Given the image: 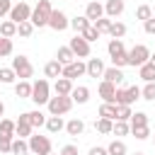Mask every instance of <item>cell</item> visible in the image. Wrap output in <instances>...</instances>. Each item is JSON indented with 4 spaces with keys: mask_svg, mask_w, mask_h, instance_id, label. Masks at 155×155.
Masks as SVG:
<instances>
[{
    "mask_svg": "<svg viewBox=\"0 0 155 155\" xmlns=\"http://www.w3.org/2000/svg\"><path fill=\"white\" fill-rule=\"evenodd\" d=\"M99 119L116 121V104H102V107H99Z\"/></svg>",
    "mask_w": 155,
    "mask_h": 155,
    "instance_id": "obj_31",
    "label": "cell"
},
{
    "mask_svg": "<svg viewBox=\"0 0 155 155\" xmlns=\"http://www.w3.org/2000/svg\"><path fill=\"white\" fill-rule=\"evenodd\" d=\"M0 136H15V121L10 119H0Z\"/></svg>",
    "mask_w": 155,
    "mask_h": 155,
    "instance_id": "obj_37",
    "label": "cell"
},
{
    "mask_svg": "<svg viewBox=\"0 0 155 155\" xmlns=\"http://www.w3.org/2000/svg\"><path fill=\"white\" fill-rule=\"evenodd\" d=\"M46 107H48L51 116H63V114H68V111L73 109V99H70V97H61V94H56V97L48 99Z\"/></svg>",
    "mask_w": 155,
    "mask_h": 155,
    "instance_id": "obj_4",
    "label": "cell"
},
{
    "mask_svg": "<svg viewBox=\"0 0 155 155\" xmlns=\"http://www.w3.org/2000/svg\"><path fill=\"white\" fill-rule=\"evenodd\" d=\"M85 17H87L90 22H97L99 17H104V5H102V2H97V0L87 2V7H85Z\"/></svg>",
    "mask_w": 155,
    "mask_h": 155,
    "instance_id": "obj_14",
    "label": "cell"
},
{
    "mask_svg": "<svg viewBox=\"0 0 155 155\" xmlns=\"http://www.w3.org/2000/svg\"><path fill=\"white\" fill-rule=\"evenodd\" d=\"M97 92H99V97L104 99V104H114V94H116V85H111V82H107V80H102V82H99V87H97Z\"/></svg>",
    "mask_w": 155,
    "mask_h": 155,
    "instance_id": "obj_12",
    "label": "cell"
},
{
    "mask_svg": "<svg viewBox=\"0 0 155 155\" xmlns=\"http://www.w3.org/2000/svg\"><path fill=\"white\" fill-rule=\"evenodd\" d=\"M131 107H116V121H128L131 119Z\"/></svg>",
    "mask_w": 155,
    "mask_h": 155,
    "instance_id": "obj_46",
    "label": "cell"
},
{
    "mask_svg": "<svg viewBox=\"0 0 155 155\" xmlns=\"http://www.w3.org/2000/svg\"><path fill=\"white\" fill-rule=\"evenodd\" d=\"M2 114H5V104L0 102V116H2Z\"/></svg>",
    "mask_w": 155,
    "mask_h": 155,
    "instance_id": "obj_54",
    "label": "cell"
},
{
    "mask_svg": "<svg viewBox=\"0 0 155 155\" xmlns=\"http://www.w3.org/2000/svg\"><path fill=\"white\" fill-rule=\"evenodd\" d=\"M29 155H34V153H29Z\"/></svg>",
    "mask_w": 155,
    "mask_h": 155,
    "instance_id": "obj_58",
    "label": "cell"
},
{
    "mask_svg": "<svg viewBox=\"0 0 155 155\" xmlns=\"http://www.w3.org/2000/svg\"><path fill=\"white\" fill-rule=\"evenodd\" d=\"M136 99H140V87H136V85H131V87H126V104L131 107Z\"/></svg>",
    "mask_w": 155,
    "mask_h": 155,
    "instance_id": "obj_40",
    "label": "cell"
},
{
    "mask_svg": "<svg viewBox=\"0 0 155 155\" xmlns=\"http://www.w3.org/2000/svg\"><path fill=\"white\" fill-rule=\"evenodd\" d=\"M87 75L90 78H102V73H104V63H102V58H87Z\"/></svg>",
    "mask_w": 155,
    "mask_h": 155,
    "instance_id": "obj_17",
    "label": "cell"
},
{
    "mask_svg": "<svg viewBox=\"0 0 155 155\" xmlns=\"http://www.w3.org/2000/svg\"><path fill=\"white\" fill-rule=\"evenodd\" d=\"M7 17H10V22H15V24H22V22H29V17H31V7H29V2H24V0H19V2H15Z\"/></svg>",
    "mask_w": 155,
    "mask_h": 155,
    "instance_id": "obj_6",
    "label": "cell"
},
{
    "mask_svg": "<svg viewBox=\"0 0 155 155\" xmlns=\"http://www.w3.org/2000/svg\"><path fill=\"white\" fill-rule=\"evenodd\" d=\"M56 61H58L61 65H68V63L75 61V56H73V51H70L68 46H61V48L56 51Z\"/></svg>",
    "mask_w": 155,
    "mask_h": 155,
    "instance_id": "obj_22",
    "label": "cell"
},
{
    "mask_svg": "<svg viewBox=\"0 0 155 155\" xmlns=\"http://www.w3.org/2000/svg\"><path fill=\"white\" fill-rule=\"evenodd\" d=\"M143 29H145L148 34H155V15H153L150 19H145V22H143Z\"/></svg>",
    "mask_w": 155,
    "mask_h": 155,
    "instance_id": "obj_50",
    "label": "cell"
},
{
    "mask_svg": "<svg viewBox=\"0 0 155 155\" xmlns=\"http://www.w3.org/2000/svg\"><path fill=\"white\" fill-rule=\"evenodd\" d=\"M102 78H104L107 82H111V85H121L126 75H124V70H121V68H114V65H111V68H104Z\"/></svg>",
    "mask_w": 155,
    "mask_h": 155,
    "instance_id": "obj_15",
    "label": "cell"
},
{
    "mask_svg": "<svg viewBox=\"0 0 155 155\" xmlns=\"http://www.w3.org/2000/svg\"><path fill=\"white\" fill-rule=\"evenodd\" d=\"M107 51H109V56H111V58H114V56H119V53H126V48H124V41H121V39H109Z\"/></svg>",
    "mask_w": 155,
    "mask_h": 155,
    "instance_id": "obj_27",
    "label": "cell"
},
{
    "mask_svg": "<svg viewBox=\"0 0 155 155\" xmlns=\"http://www.w3.org/2000/svg\"><path fill=\"white\" fill-rule=\"evenodd\" d=\"M27 145H29V153H34V155H48L51 153V138L48 136H29L27 138Z\"/></svg>",
    "mask_w": 155,
    "mask_h": 155,
    "instance_id": "obj_3",
    "label": "cell"
},
{
    "mask_svg": "<svg viewBox=\"0 0 155 155\" xmlns=\"http://www.w3.org/2000/svg\"><path fill=\"white\" fill-rule=\"evenodd\" d=\"M124 0H107L104 2V17H109V19H116L121 12H124Z\"/></svg>",
    "mask_w": 155,
    "mask_h": 155,
    "instance_id": "obj_13",
    "label": "cell"
},
{
    "mask_svg": "<svg viewBox=\"0 0 155 155\" xmlns=\"http://www.w3.org/2000/svg\"><path fill=\"white\" fill-rule=\"evenodd\" d=\"M138 75H140L145 82H155V65H153V63L140 65V68H138Z\"/></svg>",
    "mask_w": 155,
    "mask_h": 155,
    "instance_id": "obj_30",
    "label": "cell"
},
{
    "mask_svg": "<svg viewBox=\"0 0 155 155\" xmlns=\"http://www.w3.org/2000/svg\"><path fill=\"white\" fill-rule=\"evenodd\" d=\"M148 58H150V48H148V46H143V44H136V46L128 51V65H133V68L145 65V63H148Z\"/></svg>",
    "mask_w": 155,
    "mask_h": 155,
    "instance_id": "obj_7",
    "label": "cell"
},
{
    "mask_svg": "<svg viewBox=\"0 0 155 155\" xmlns=\"http://www.w3.org/2000/svg\"><path fill=\"white\" fill-rule=\"evenodd\" d=\"M48 155H53V153H48Z\"/></svg>",
    "mask_w": 155,
    "mask_h": 155,
    "instance_id": "obj_57",
    "label": "cell"
},
{
    "mask_svg": "<svg viewBox=\"0 0 155 155\" xmlns=\"http://www.w3.org/2000/svg\"><path fill=\"white\" fill-rule=\"evenodd\" d=\"M140 99L155 102V82H145V87L140 90Z\"/></svg>",
    "mask_w": 155,
    "mask_h": 155,
    "instance_id": "obj_43",
    "label": "cell"
},
{
    "mask_svg": "<svg viewBox=\"0 0 155 155\" xmlns=\"http://www.w3.org/2000/svg\"><path fill=\"white\" fill-rule=\"evenodd\" d=\"M153 143H155V136H153Z\"/></svg>",
    "mask_w": 155,
    "mask_h": 155,
    "instance_id": "obj_56",
    "label": "cell"
},
{
    "mask_svg": "<svg viewBox=\"0 0 155 155\" xmlns=\"http://www.w3.org/2000/svg\"><path fill=\"white\" fill-rule=\"evenodd\" d=\"M150 17H153V7H150V5H138V7H136V19L145 22V19H150Z\"/></svg>",
    "mask_w": 155,
    "mask_h": 155,
    "instance_id": "obj_35",
    "label": "cell"
},
{
    "mask_svg": "<svg viewBox=\"0 0 155 155\" xmlns=\"http://www.w3.org/2000/svg\"><path fill=\"white\" fill-rule=\"evenodd\" d=\"M107 153H109V155H126V153H128V148H126V143H124V140L114 138V140L107 145Z\"/></svg>",
    "mask_w": 155,
    "mask_h": 155,
    "instance_id": "obj_26",
    "label": "cell"
},
{
    "mask_svg": "<svg viewBox=\"0 0 155 155\" xmlns=\"http://www.w3.org/2000/svg\"><path fill=\"white\" fill-rule=\"evenodd\" d=\"M27 119H29L31 128H39V126H44V124H46V116H44L39 109H34V111H27Z\"/></svg>",
    "mask_w": 155,
    "mask_h": 155,
    "instance_id": "obj_28",
    "label": "cell"
},
{
    "mask_svg": "<svg viewBox=\"0 0 155 155\" xmlns=\"http://www.w3.org/2000/svg\"><path fill=\"white\" fill-rule=\"evenodd\" d=\"M12 150V138L10 136H0V153H10Z\"/></svg>",
    "mask_w": 155,
    "mask_h": 155,
    "instance_id": "obj_48",
    "label": "cell"
},
{
    "mask_svg": "<svg viewBox=\"0 0 155 155\" xmlns=\"http://www.w3.org/2000/svg\"><path fill=\"white\" fill-rule=\"evenodd\" d=\"M124 34H126V24H124V22H114V19H111V27H109V36H111V39H121Z\"/></svg>",
    "mask_w": 155,
    "mask_h": 155,
    "instance_id": "obj_33",
    "label": "cell"
},
{
    "mask_svg": "<svg viewBox=\"0 0 155 155\" xmlns=\"http://www.w3.org/2000/svg\"><path fill=\"white\" fill-rule=\"evenodd\" d=\"M65 131H68V136H80L85 131V121L82 119H70L65 124Z\"/></svg>",
    "mask_w": 155,
    "mask_h": 155,
    "instance_id": "obj_25",
    "label": "cell"
},
{
    "mask_svg": "<svg viewBox=\"0 0 155 155\" xmlns=\"http://www.w3.org/2000/svg\"><path fill=\"white\" fill-rule=\"evenodd\" d=\"M12 51H15V46H12V39H5V36H0V58H7V56H12Z\"/></svg>",
    "mask_w": 155,
    "mask_h": 155,
    "instance_id": "obj_34",
    "label": "cell"
},
{
    "mask_svg": "<svg viewBox=\"0 0 155 155\" xmlns=\"http://www.w3.org/2000/svg\"><path fill=\"white\" fill-rule=\"evenodd\" d=\"M12 155H29V145H27V140L24 138H17V140H12V150H10Z\"/></svg>",
    "mask_w": 155,
    "mask_h": 155,
    "instance_id": "obj_32",
    "label": "cell"
},
{
    "mask_svg": "<svg viewBox=\"0 0 155 155\" xmlns=\"http://www.w3.org/2000/svg\"><path fill=\"white\" fill-rule=\"evenodd\" d=\"M48 27H51L53 31H65V29L70 27V19H68V15H65L63 10H53V12H51V19H48Z\"/></svg>",
    "mask_w": 155,
    "mask_h": 155,
    "instance_id": "obj_10",
    "label": "cell"
},
{
    "mask_svg": "<svg viewBox=\"0 0 155 155\" xmlns=\"http://www.w3.org/2000/svg\"><path fill=\"white\" fill-rule=\"evenodd\" d=\"M31 124H29V119H27V111L24 114H19V119L15 121V136L17 138H29L31 136Z\"/></svg>",
    "mask_w": 155,
    "mask_h": 155,
    "instance_id": "obj_11",
    "label": "cell"
},
{
    "mask_svg": "<svg viewBox=\"0 0 155 155\" xmlns=\"http://www.w3.org/2000/svg\"><path fill=\"white\" fill-rule=\"evenodd\" d=\"M15 78H17V75H15L12 68H0V82H2V85H12Z\"/></svg>",
    "mask_w": 155,
    "mask_h": 155,
    "instance_id": "obj_42",
    "label": "cell"
},
{
    "mask_svg": "<svg viewBox=\"0 0 155 155\" xmlns=\"http://www.w3.org/2000/svg\"><path fill=\"white\" fill-rule=\"evenodd\" d=\"M87 155H109V153H107V148L94 145V148H90V153H87Z\"/></svg>",
    "mask_w": 155,
    "mask_h": 155,
    "instance_id": "obj_52",
    "label": "cell"
},
{
    "mask_svg": "<svg viewBox=\"0 0 155 155\" xmlns=\"http://www.w3.org/2000/svg\"><path fill=\"white\" fill-rule=\"evenodd\" d=\"M131 133H133L136 140H145V138L150 136V128H148V126H143V128H131Z\"/></svg>",
    "mask_w": 155,
    "mask_h": 155,
    "instance_id": "obj_47",
    "label": "cell"
},
{
    "mask_svg": "<svg viewBox=\"0 0 155 155\" xmlns=\"http://www.w3.org/2000/svg\"><path fill=\"white\" fill-rule=\"evenodd\" d=\"M128 126H131V128H143V126H148V114H145V111H136V114H131Z\"/></svg>",
    "mask_w": 155,
    "mask_h": 155,
    "instance_id": "obj_23",
    "label": "cell"
},
{
    "mask_svg": "<svg viewBox=\"0 0 155 155\" xmlns=\"http://www.w3.org/2000/svg\"><path fill=\"white\" fill-rule=\"evenodd\" d=\"M94 128H97L99 133H111L114 121H109V119H97V121H94Z\"/></svg>",
    "mask_w": 155,
    "mask_h": 155,
    "instance_id": "obj_41",
    "label": "cell"
},
{
    "mask_svg": "<svg viewBox=\"0 0 155 155\" xmlns=\"http://www.w3.org/2000/svg\"><path fill=\"white\" fill-rule=\"evenodd\" d=\"M73 80H68V78H58L56 82H53V92L56 94H61V97H70V92H73Z\"/></svg>",
    "mask_w": 155,
    "mask_h": 155,
    "instance_id": "obj_16",
    "label": "cell"
},
{
    "mask_svg": "<svg viewBox=\"0 0 155 155\" xmlns=\"http://www.w3.org/2000/svg\"><path fill=\"white\" fill-rule=\"evenodd\" d=\"M61 155H78V145H73V143L63 145V148H61Z\"/></svg>",
    "mask_w": 155,
    "mask_h": 155,
    "instance_id": "obj_51",
    "label": "cell"
},
{
    "mask_svg": "<svg viewBox=\"0 0 155 155\" xmlns=\"http://www.w3.org/2000/svg\"><path fill=\"white\" fill-rule=\"evenodd\" d=\"M17 34L24 36V39H29V36L34 34V24H31V22H22V24H17Z\"/></svg>",
    "mask_w": 155,
    "mask_h": 155,
    "instance_id": "obj_44",
    "label": "cell"
},
{
    "mask_svg": "<svg viewBox=\"0 0 155 155\" xmlns=\"http://www.w3.org/2000/svg\"><path fill=\"white\" fill-rule=\"evenodd\" d=\"M133 155H145V153H133Z\"/></svg>",
    "mask_w": 155,
    "mask_h": 155,
    "instance_id": "obj_55",
    "label": "cell"
},
{
    "mask_svg": "<svg viewBox=\"0 0 155 155\" xmlns=\"http://www.w3.org/2000/svg\"><path fill=\"white\" fill-rule=\"evenodd\" d=\"M12 70H15V75H17L19 80H29V78L34 75V65L29 63L27 56H15V58H12Z\"/></svg>",
    "mask_w": 155,
    "mask_h": 155,
    "instance_id": "obj_5",
    "label": "cell"
},
{
    "mask_svg": "<svg viewBox=\"0 0 155 155\" xmlns=\"http://www.w3.org/2000/svg\"><path fill=\"white\" fill-rule=\"evenodd\" d=\"M15 94H17L19 99H29V97H31V82H29V80H19V82L15 85Z\"/></svg>",
    "mask_w": 155,
    "mask_h": 155,
    "instance_id": "obj_20",
    "label": "cell"
},
{
    "mask_svg": "<svg viewBox=\"0 0 155 155\" xmlns=\"http://www.w3.org/2000/svg\"><path fill=\"white\" fill-rule=\"evenodd\" d=\"M90 24H92V22H90L85 15H78V17H73V19H70V27L75 29V34H82V31H85Z\"/></svg>",
    "mask_w": 155,
    "mask_h": 155,
    "instance_id": "obj_21",
    "label": "cell"
},
{
    "mask_svg": "<svg viewBox=\"0 0 155 155\" xmlns=\"http://www.w3.org/2000/svg\"><path fill=\"white\" fill-rule=\"evenodd\" d=\"M51 12H53L51 0H39L36 7H31V17H29V22L34 24V29H36V27H39V29H41V27H48Z\"/></svg>",
    "mask_w": 155,
    "mask_h": 155,
    "instance_id": "obj_1",
    "label": "cell"
},
{
    "mask_svg": "<svg viewBox=\"0 0 155 155\" xmlns=\"http://www.w3.org/2000/svg\"><path fill=\"white\" fill-rule=\"evenodd\" d=\"M111 133H114V136H128V133H131V126H128V121H114V128H111Z\"/></svg>",
    "mask_w": 155,
    "mask_h": 155,
    "instance_id": "obj_36",
    "label": "cell"
},
{
    "mask_svg": "<svg viewBox=\"0 0 155 155\" xmlns=\"http://www.w3.org/2000/svg\"><path fill=\"white\" fill-rule=\"evenodd\" d=\"M44 126L48 128V133H61V131L65 128V124H63V119H61V116H48Z\"/></svg>",
    "mask_w": 155,
    "mask_h": 155,
    "instance_id": "obj_24",
    "label": "cell"
},
{
    "mask_svg": "<svg viewBox=\"0 0 155 155\" xmlns=\"http://www.w3.org/2000/svg\"><path fill=\"white\" fill-rule=\"evenodd\" d=\"M10 10H12V0H0V19L10 15Z\"/></svg>",
    "mask_w": 155,
    "mask_h": 155,
    "instance_id": "obj_49",
    "label": "cell"
},
{
    "mask_svg": "<svg viewBox=\"0 0 155 155\" xmlns=\"http://www.w3.org/2000/svg\"><path fill=\"white\" fill-rule=\"evenodd\" d=\"M68 48L73 51V56H75V58H87V56H90V51H92V48H90V44H87L80 34H75V36L70 39Z\"/></svg>",
    "mask_w": 155,
    "mask_h": 155,
    "instance_id": "obj_8",
    "label": "cell"
},
{
    "mask_svg": "<svg viewBox=\"0 0 155 155\" xmlns=\"http://www.w3.org/2000/svg\"><path fill=\"white\" fill-rule=\"evenodd\" d=\"M80 75H87V65L80 61V58H75L73 63H68V65H63V75L61 78H68V80H75V78H80Z\"/></svg>",
    "mask_w": 155,
    "mask_h": 155,
    "instance_id": "obj_9",
    "label": "cell"
},
{
    "mask_svg": "<svg viewBox=\"0 0 155 155\" xmlns=\"http://www.w3.org/2000/svg\"><path fill=\"white\" fill-rule=\"evenodd\" d=\"M44 75H46V78H53V80H58V78L63 75V65H61V63L53 58V61H48V63L44 65Z\"/></svg>",
    "mask_w": 155,
    "mask_h": 155,
    "instance_id": "obj_18",
    "label": "cell"
},
{
    "mask_svg": "<svg viewBox=\"0 0 155 155\" xmlns=\"http://www.w3.org/2000/svg\"><path fill=\"white\" fill-rule=\"evenodd\" d=\"M36 107H44V104H48V99H51V85H48V80H44V78H39L34 85H31V97H29Z\"/></svg>",
    "mask_w": 155,
    "mask_h": 155,
    "instance_id": "obj_2",
    "label": "cell"
},
{
    "mask_svg": "<svg viewBox=\"0 0 155 155\" xmlns=\"http://www.w3.org/2000/svg\"><path fill=\"white\" fill-rule=\"evenodd\" d=\"M148 63H153V65H155V53H150V58H148Z\"/></svg>",
    "mask_w": 155,
    "mask_h": 155,
    "instance_id": "obj_53",
    "label": "cell"
},
{
    "mask_svg": "<svg viewBox=\"0 0 155 155\" xmlns=\"http://www.w3.org/2000/svg\"><path fill=\"white\" fill-rule=\"evenodd\" d=\"M111 65H114V68H124V65H128V51L114 56V58H111Z\"/></svg>",
    "mask_w": 155,
    "mask_h": 155,
    "instance_id": "obj_45",
    "label": "cell"
},
{
    "mask_svg": "<svg viewBox=\"0 0 155 155\" xmlns=\"http://www.w3.org/2000/svg\"><path fill=\"white\" fill-rule=\"evenodd\" d=\"M80 36H82V39H85L87 44H92V41H97V39L102 36V34H99V31L94 29V24H90V27H87V29H85V31H82Z\"/></svg>",
    "mask_w": 155,
    "mask_h": 155,
    "instance_id": "obj_39",
    "label": "cell"
},
{
    "mask_svg": "<svg viewBox=\"0 0 155 155\" xmlns=\"http://www.w3.org/2000/svg\"><path fill=\"white\" fill-rule=\"evenodd\" d=\"M94 24V29L99 31V34H109V27H111V19L109 17H99L97 22H92Z\"/></svg>",
    "mask_w": 155,
    "mask_h": 155,
    "instance_id": "obj_38",
    "label": "cell"
},
{
    "mask_svg": "<svg viewBox=\"0 0 155 155\" xmlns=\"http://www.w3.org/2000/svg\"><path fill=\"white\" fill-rule=\"evenodd\" d=\"M15 34H17V24H15V22H10V19L0 22V36H5V39H12Z\"/></svg>",
    "mask_w": 155,
    "mask_h": 155,
    "instance_id": "obj_29",
    "label": "cell"
},
{
    "mask_svg": "<svg viewBox=\"0 0 155 155\" xmlns=\"http://www.w3.org/2000/svg\"><path fill=\"white\" fill-rule=\"evenodd\" d=\"M70 99H73V104L78 102V104H87V99H90V90L85 87V85H78V87H73V92H70Z\"/></svg>",
    "mask_w": 155,
    "mask_h": 155,
    "instance_id": "obj_19",
    "label": "cell"
}]
</instances>
